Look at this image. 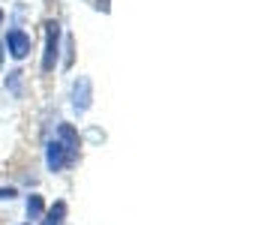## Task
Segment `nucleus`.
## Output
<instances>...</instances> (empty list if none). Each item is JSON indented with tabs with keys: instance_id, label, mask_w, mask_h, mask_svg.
Returning a JSON list of instances; mask_svg holds the SVG:
<instances>
[{
	"instance_id": "39448f33",
	"label": "nucleus",
	"mask_w": 258,
	"mask_h": 225,
	"mask_svg": "<svg viewBox=\"0 0 258 225\" xmlns=\"http://www.w3.org/2000/svg\"><path fill=\"white\" fill-rule=\"evenodd\" d=\"M63 219H66V201H54V204L48 207L42 225H63Z\"/></svg>"
},
{
	"instance_id": "7ed1b4c3",
	"label": "nucleus",
	"mask_w": 258,
	"mask_h": 225,
	"mask_svg": "<svg viewBox=\"0 0 258 225\" xmlns=\"http://www.w3.org/2000/svg\"><path fill=\"white\" fill-rule=\"evenodd\" d=\"M6 51L15 57V60H24L27 54H30V36L24 33V30H9L6 33Z\"/></svg>"
},
{
	"instance_id": "0eeeda50",
	"label": "nucleus",
	"mask_w": 258,
	"mask_h": 225,
	"mask_svg": "<svg viewBox=\"0 0 258 225\" xmlns=\"http://www.w3.org/2000/svg\"><path fill=\"white\" fill-rule=\"evenodd\" d=\"M18 192L12 189V186H0V198H15Z\"/></svg>"
},
{
	"instance_id": "f03ea898",
	"label": "nucleus",
	"mask_w": 258,
	"mask_h": 225,
	"mask_svg": "<svg viewBox=\"0 0 258 225\" xmlns=\"http://www.w3.org/2000/svg\"><path fill=\"white\" fill-rule=\"evenodd\" d=\"M57 54H60V24L48 21L45 24V54H42V72H51L57 66Z\"/></svg>"
},
{
	"instance_id": "423d86ee",
	"label": "nucleus",
	"mask_w": 258,
	"mask_h": 225,
	"mask_svg": "<svg viewBox=\"0 0 258 225\" xmlns=\"http://www.w3.org/2000/svg\"><path fill=\"white\" fill-rule=\"evenodd\" d=\"M42 210H45L42 195H30V198H27V216H30V219H39V216H42Z\"/></svg>"
},
{
	"instance_id": "f257e3e1",
	"label": "nucleus",
	"mask_w": 258,
	"mask_h": 225,
	"mask_svg": "<svg viewBox=\"0 0 258 225\" xmlns=\"http://www.w3.org/2000/svg\"><path fill=\"white\" fill-rule=\"evenodd\" d=\"M78 147H81V141H78V132L72 129V123H60L57 126V135L45 147V165H48V171H63V168H69L78 159Z\"/></svg>"
},
{
	"instance_id": "20e7f679",
	"label": "nucleus",
	"mask_w": 258,
	"mask_h": 225,
	"mask_svg": "<svg viewBox=\"0 0 258 225\" xmlns=\"http://www.w3.org/2000/svg\"><path fill=\"white\" fill-rule=\"evenodd\" d=\"M90 78L87 75H78V81H75V87H72V105L78 108V111H87L90 108Z\"/></svg>"
},
{
	"instance_id": "6e6552de",
	"label": "nucleus",
	"mask_w": 258,
	"mask_h": 225,
	"mask_svg": "<svg viewBox=\"0 0 258 225\" xmlns=\"http://www.w3.org/2000/svg\"><path fill=\"white\" fill-rule=\"evenodd\" d=\"M0 24H3V9H0Z\"/></svg>"
}]
</instances>
